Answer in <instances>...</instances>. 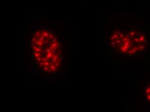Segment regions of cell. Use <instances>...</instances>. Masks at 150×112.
<instances>
[{"mask_svg": "<svg viewBox=\"0 0 150 112\" xmlns=\"http://www.w3.org/2000/svg\"><path fill=\"white\" fill-rule=\"evenodd\" d=\"M30 62L37 73L43 76L60 74L64 64L62 40L51 27L38 22L30 28Z\"/></svg>", "mask_w": 150, "mask_h": 112, "instance_id": "cell-1", "label": "cell"}, {"mask_svg": "<svg viewBox=\"0 0 150 112\" xmlns=\"http://www.w3.org/2000/svg\"><path fill=\"white\" fill-rule=\"evenodd\" d=\"M108 43L118 55L127 58L139 57L148 49V37L135 27H117L109 31Z\"/></svg>", "mask_w": 150, "mask_h": 112, "instance_id": "cell-2", "label": "cell"}, {"mask_svg": "<svg viewBox=\"0 0 150 112\" xmlns=\"http://www.w3.org/2000/svg\"><path fill=\"white\" fill-rule=\"evenodd\" d=\"M144 97L146 102L150 104V79L146 82L144 88Z\"/></svg>", "mask_w": 150, "mask_h": 112, "instance_id": "cell-3", "label": "cell"}]
</instances>
